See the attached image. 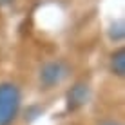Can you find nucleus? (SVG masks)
<instances>
[{
    "label": "nucleus",
    "instance_id": "f257e3e1",
    "mask_svg": "<svg viewBox=\"0 0 125 125\" xmlns=\"http://www.w3.org/2000/svg\"><path fill=\"white\" fill-rule=\"evenodd\" d=\"M20 107V93L15 85H0V125H9Z\"/></svg>",
    "mask_w": 125,
    "mask_h": 125
},
{
    "label": "nucleus",
    "instance_id": "f03ea898",
    "mask_svg": "<svg viewBox=\"0 0 125 125\" xmlns=\"http://www.w3.org/2000/svg\"><path fill=\"white\" fill-rule=\"evenodd\" d=\"M42 76H44V80L47 83H54V82H58L60 74H58V67L56 65H49L45 69V73H42Z\"/></svg>",
    "mask_w": 125,
    "mask_h": 125
},
{
    "label": "nucleus",
    "instance_id": "7ed1b4c3",
    "mask_svg": "<svg viewBox=\"0 0 125 125\" xmlns=\"http://www.w3.org/2000/svg\"><path fill=\"white\" fill-rule=\"evenodd\" d=\"M123 62H125V58H123V51H120V53L114 56V60H113V67H114V71L118 73V74H123V71H125Z\"/></svg>",
    "mask_w": 125,
    "mask_h": 125
},
{
    "label": "nucleus",
    "instance_id": "20e7f679",
    "mask_svg": "<svg viewBox=\"0 0 125 125\" xmlns=\"http://www.w3.org/2000/svg\"><path fill=\"white\" fill-rule=\"evenodd\" d=\"M103 125H114V123H103Z\"/></svg>",
    "mask_w": 125,
    "mask_h": 125
}]
</instances>
